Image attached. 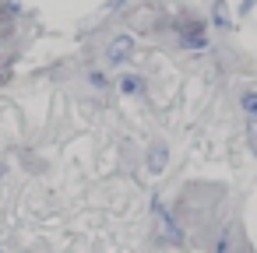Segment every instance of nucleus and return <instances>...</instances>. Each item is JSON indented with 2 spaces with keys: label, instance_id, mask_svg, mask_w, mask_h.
<instances>
[{
  "label": "nucleus",
  "instance_id": "423d86ee",
  "mask_svg": "<svg viewBox=\"0 0 257 253\" xmlns=\"http://www.w3.org/2000/svg\"><path fill=\"white\" fill-rule=\"evenodd\" d=\"M250 148H253V155H257V123H250Z\"/></svg>",
  "mask_w": 257,
  "mask_h": 253
},
{
  "label": "nucleus",
  "instance_id": "20e7f679",
  "mask_svg": "<svg viewBox=\"0 0 257 253\" xmlns=\"http://www.w3.org/2000/svg\"><path fill=\"white\" fill-rule=\"evenodd\" d=\"M215 22H218V25H225V22H229V11H225V4H215Z\"/></svg>",
  "mask_w": 257,
  "mask_h": 253
},
{
  "label": "nucleus",
  "instance_id": "f03ea898",
  "mask_svg": "<svg viewBox=\"0 0 257 253\" xmlns=\"http://www.w3.org/2000/svg\"><path fill=\"white\" fill-rule=\"evenodd\" d=\"M162 162H166V148L159 144V148L152 151V172H159V169H162Z\"/></svg>",
  "mask_w": 257,
  "mask_h": 253
},
{
  "label": "nucleus",
  "instance_id": "f257e3e1",
  "mask_svg": "<svg viewBox=\"0 0 257 253\" xmlns=\"http://www.w3.org/2000/svg\"><path fill=\"white\" fill-rule=\"evenodd\" d=\"M131 53H134V39H131V36L113 39V43H109V50H106L109 64H123V60H131Z\"/></svg>",
  "mask_w": 257,
  "mask_h": 253
},
{
  "label": "nucleus",
  "instance_id": "39448f33",
  "mask_svg": "<svg viewBox=\"0 0 257 253\" xmlns=\"http://www.w3.org/2000/svg\"><path fill=\"white\" fill-rule=\"evenodd\" d=\"M120 88H123V92H138V88H141V81H138V78H123V81H120Z\"/></svg>",
  "mask_w": 257,
  "mask_h": 253
},
{
  "label": "nucleus",
  "instance_id": "7ed1b4c3",
  "mask_svg": "<svg viewBox=\"0 0 257 253\" xmlns=\"http://www.w3.org/2000/svg\"><path fill=\"white\" fill-rule=\"evenodd\" d=\"M243 109H246L250 116H257V92H246V95H243Z\"/></svg>",
  "mask_w": 257,
  "mask_h": 253
}]
</instances>
